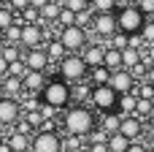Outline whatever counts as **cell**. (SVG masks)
I'll return each instance as SVG.
<instances>
[{
  "label": "cell",
  "instance_id": "1",
  "mask_svg": "<svg viewBox=\"0 0 154 152\" xmlns=\"http://www.w3.org/2000/svg\"><path fill=\"white\" fill-rule=\"evenodd\" d=\"M62 122H65V131H68V136H76V139H87L92 131H95V114L87 109V106H73V109H68L65 112V117H62Z\"/></svg>",
  "mask_w": 154,
  "mask_h": 152
},
{
  "label": "cell",
  "instance_id": "2",
  "mask_svg": "<svg viewBox=\"0 0 154 152\" xmlns=\"http://www.w3.org/2000/svg\"><path fill=\"white\" fill-rule=\"evenodd\" d=\"M41 103L51 106V109H65L70 103V84L62 82V79H54V82H46L43 92H41Z\"/></svg>",
  "mask_w": 154,
  "mask_h": 152
},
{
  "label": "cell",
  "instance_id": "3",
  "mask_svg": "<svg viewBox=\"0 0 154 152\" xmlns=\"http://www.w3.org/2000/svg\"><path fill=\"white\" fill-rule=\"evenodd\" d=\"M116 24H119V33H127V35H138L146 24V16L141 14L138 5H125L119 8L116 14Z\"/></svg>",
  "mask_w": 154,
  "mask_h": 152
},
{
  "label": "cell",
  "instance_id": "4",
  "mask_svg": "<svg viewBox=\"0 0 154 152\" xmlns=\"http://www.w3.org/2000/svg\"><path fill=\"white\" fill-rule=\"evenodd\" d=\"M60 73H62V82L79 84V82L87 79L89 68H87V63L81 60V54H65V57L60 60Z\"/></svg>",
  "mask_w": 154,
  "mask_h": 152
},
{
  "label": "cell",
  "instance_id": "5",
  "mask_svg": "<svg viewBox=\"0 0 154 152\" xmlns=\"http://www.w3.org/2000/svg\"><path fill=\"white\" fill-rule=\"evenodd\" d=\"M30 152H62V139L57 131H38L32 136Z\"/></svg>",
  "mask_w": 154,
  "mask_h": 152
},
{
  "label": "cell",
  "instance_id": "6",
  "mask_svg": "<svg viewBox=\"0 0 154 152\" xmlns=\"http://www.w3.org/2000/svg\"><path fill=\"white\" fill-rule=\"evenodd\" d=\"M57 41L65 46V52H70V54H76L79 49H84V44H87V30H81V27H62L60 30V35H57Z\"/></svg>",
  "mask_w": 154,
  "mask_h": 152
},
{
  "label": "cell",
  "instance_id": "7",
  "mask_svg": "<svg viewBox=\"0 0 154 152\" xmlns=\"http://www.w3.org/2000/svg\"><path fill=\"white\" fill-rule=\"evenodd\" d=\"M89 101H92V106H95V109H100L103 114H108V112H114V109H116L119 95H116V92H114L108 84H103V87H92Z\"/></svg>",
  "mask_w": 154,
  "mask_h": 152
},
{
  "label": "cell",
  "instance_id": "8",
  "mask_svg": "<svg viewBox=\"0 0 154 152\" xmlns=\"http://www.w3.org/2000/svg\"><path fill=\"white\" fill-rule=\"evenodd\" d=\"M116 30H119L116 14H95V19H92V33H97V35H103V38H111Z\"/></svg>",
  "mask_w": 154,
  "mask_h": 152
},
{
  "label": "cell",
  "instance_id": "9",
  "mask_svg": "<svg viewBox=\"0 0 154 152\" xmlns=\"http://www.w3.org/2000/svg\"><path fill=\"white\" fill-rule=\"evenodd\" d=\"M108 87L116 92V95H125V92H133L135 90V79H133V73L130 71H114L111 73V79H108Z\"/></svg>",
  "mask_w": 154,
  "mask_h": 152
},
{
  "label": "cell",
  "instance_id": "10",
  "mask_svg": "<svg viewBox=\"0 0 154 152\" xmlns=\"http://www.w3.org/2000/svg\"><path fill=\"white\" fill-rule=\"evenodd\" d=\"M19 120H22V106H19V101L0 98V125H16Z\"/></svg>",
  "mask_w": 154,
  "mask_h": 152
},
{
  "label": "cell",
  "instance_id": "11",
  "mask_svg": "<svg viewBox=\"0 0 154 152\" xmlns=\"http://www.w3.org/2000/svg\"><path fill=\"white\" fill-rule=\"evenodd\" d=\"M119 133H122L127 141H141V133H143V122H141L135 114H127V117H122Z\"/></svg>",
  "mask_w": 154,
  "mask_h": 152
},
{
  "label": "cell",
  "instance_id": "12",
  "mask_svg": "<svg viewBox=\"0 0 154 152\" xmlns=\"http://www.w3.org/2000/svg\"><path fill=\"white\" fill-rule=\"evenodd\" d=\"M41 41H43V27H41V24H22V38H19L22 46L38 49Z\"/></svg>",
  "mask_w": 154,
  "mask_h": 152
},
{
  "label": "cell",
  "instance_id": "13",
  "mask_svg": "<svg viewBox=\"0 0 154 152\" xmlns=\"http://www.w3.org/2000/svg\"><path fill=\"white\" fill-rule=\"evenodd\" d=\"M24 65H27V71H46V65H49V57H46V52L38 46V49H27L24 52V60H22Z\"/></svg>",
  "mask_w": 154,
  "mask_h": 152
},
{
  "label": "cell",
  "instance_id": "14",
  "mask_svg": "<svg viewBox=\"0 0 154 152\" xmlns=\"http://www.w3.org/2000/svg\"><path fill=\"white\" fill-rule=\"evenodd\" d=\"M22 87H24V92H30V95H41L43 87H46V73H41V71H27V76L22 79Z\"/></svg>",
  "mask_w": 154,
  "mask_h": 152
},
{
  "label": "cell",
  "instance_id": "15",
  "mask_svg": "<svg viewBox=\"0 0 154 152\" xmlns=\"http://www.w3.org/2000/svg\"><path fill=\"white\" fill-rule=\"evenodd\" d=\"M0 84H3V98L22 101V92H24L22 79H16V76H5V79H0Z\"/></svg>",
  "mask_w": 154,
  "mask_h": 152
},
{
  "label": "cell",
  "instance_id": "16",
  "mask_svg": "<svg viewBox=\"0 0 154 152\" xmlns=\"http://www.w3.org/2000/svg\"><path fill=\"white\" fill-rule=\"evenodd\" d=\"M103 54H106V46H87L84 49V54H81V60L87 63V68H100L103 65Z\"/></svg>",
  "mask_w": 154,
  "mask_h": 152
},
{
  "label": "cell",
  "instance_id": "17",
  "mask_svg": "<svg viewBox=\"0 0 154 152\" xmlns=\"http://www.w3.org/2000/svg\"><path fill=\"white\" fill-rule=\"evenodd\" d=\"M135 106H138V95H135V90H133V92H125V95H119V103H116V109H119V114H122V117H127V114H135Z\"/></svg>",
  "mask_w": 154,
  "mask_h": 152
},
{
  "label": "cell",
  "instance_id": "18",
  "mask_svg": "<svg viewBox=\"0 0 154 152\" xmlns=\"http://www.w3.org/2000/svg\"><path fill=\"white\" fill-rule=\"evenodd\" d=\"M119 125H122V114H116V112H108L100 117V131H106L108 136L119 133Z\"/></svg>",
  "mask_w": 154,
  "mask_h": 152
},
{
  "label": "cell",
  "instance_id": "19",
  "mask_svg": "<svg viewBox=\"0 0 154 152\" xmlns=\"http://www.w3.org/2000/svg\"><path fill=\"white\" fill-rule=\"evenodd\" d=\"M103 65H106L111 73H114V71H122V52H119V49H111V46H106Z\"/></svg>",
  "mask_w": 154,
  "mask_h": 152
},
{
  "label": "cell",
  "instance_id": "20",
  "mask_svg": "<svg viewBox=\"0 0 154 152\" xmlns=\"http://www.w3.org/2000/svg\"><path fill=\"white\" fill-rule=\"evenodd\" d=\"M5 141H8L11 152H30V144H32V139H30V136H22V133H14V136H8Z\"/></svg>",
  "mask_w": 154,
  "mask_h": 152
},
{
  "label": "cell",
  "instance_id": "21",
  "mask_svg": "<svg viewBox=\"0 0 154 152\" xmlns=\"http://www.w3.org/2000/svg\"><path fill=\"white\" fill-rule=\"evenodd\" d=\"M19 38H22V19H19V14H16V22L3 33V41L11 44V46H19Z\"/></svg>",
  "mask_w": 154,
  "mask_h": 152
},
{
  "label": "cell",
  "instance_id": "22",
  "mask_svg": "<svg viewBox=\"0 0 154 152\" xmlns=\"http://www.w3.org/2000/svg\"><path fill=\"white\" fill-rule=\"evenodd\" d=\"M138 63H141V52H138V49H133V46L122 49V68H125V71H133Z\"/></svg>",
  "mask_w": 154,
  "mask_h": 152
},
{
  "label": "cell",
  "instance_id": "23",
  "mask_svg": "<svg viewBox=\"0 0 154 152\" xmlns=\"http://www.w3.org/2000/svg\"><path fill=\"white\" fill-rule=\"evenodd\" d=\"M87 76L92 79V87H103V84H108V79H111V71H108L106 65H100V68H89Z\"/></svg>",
  "mask_w": 154,
  "mask_h": 152
},
{
  "label": "cell",
  "instance_id": "24",
  "mask_svg": "<svg viewBox=\"0 0 154 152\" xmlns=\"http://www.w3.org/2000/svg\"><path fill=\"white\" fill-rule=\"evenodd\" d=\"M130 144H133V141H127L122 133L108 136V152H127V150H130Z\"/></svg>",
  "mask_w": 154,
  "mask_h": 152
},
{
  "label": "cell",
  "instance_id": "25",
  "mask_svg": "<svg viewBox=\"0 0 154 152\" xmlns=\"http://www.w3.org/2000/svg\"><path fill=\"white\" fill-rule=\"evenodd\" d=\"M60 11H62V5L46 3V5L41 8V22H57V19H60Z\"/></svg>",
  "mask_w": 154,
  "mask_h": 152
},
{
  "label": "cell",
  "instance_id": "26",
  "mask_svg": "<svg viewBox=\"0 0 154 152\" xmlns=\"http://www.w3.org/2000/svg\"><path fill=\"white\" fill-rule=\"evenodd\" d=\"M43 52H46V57H49V60H62V57H65V46H62L57 38H54V41H49V44L43 46Z\"/></svg>",
  "mask_w": 154,
  "mask_h": 152
},
{
  "label": "cell",
  "instance_id": "27",
  "mask_svg": "<svg viewBox=\"0 0 154 152\" xmlns=\"http://www.w3.org/2000/svg\"><path fill=\"white\" fill-rule=\"evenodd\" d=\"M89 95H92V87H87V84H70V98H76V101H89Z\"/></svg>",
  "mask_w": 154,
  "mask_h": 152
},
{
  "label": "cell",
  "instance_id": "28",
  "mask_svg": "<svg viewBox=\"0 0 154 152\" xmlns=\"http://www.w3.org/2000/svg\"><path fill=\"white\" fill-rule=\"evenodd\" d=\"M14 22H16V14H14L8 5H3V8H0V33H5Z\"/></svg>",
  "mask_w": 154,
  "mask_h": 152
},
{
  "label": "cell",
  "instance_id": "29",
  "mask_svg": "<svg viewBox=\"0 0 154 152\" xmlns=\"http://www.w3.org/2000/svg\"><path fill=\"white\" fill-rule=\"evenodd\" d=\"M89 8H92V11H97V14H114L116 0H92V3H89Z\"/></svg>",
  "mask_w": 154,
  "mask_h": 152
},
{
  "label": "cell",
  "instance_id": "30",
  "mask_svg": "<svg viewBox=\"0 0 154 152\" xmlns=\"http://www.w3.org/2000/svg\"><path fill=\"white\" fill-rule=\"evenodd\" d=\"M108 46H111V49H119V52H122V49H127V46H130V35H127V33H119V30H116V33L111 35V44H108Z\"/></svg>",
  "mask_w": 154,
  "mask_h": 152
},
{
  "label": "cell",
  "instance_id": "31",
  "mask_svg": "<svg viewBox=\"0 0 154 152\" xmlns=\"http://www.w3.org/2000/svg\"><path fill=\"white\" fill-rule=\"evenodd\" d=\"M19 19H22V24H41V11H35V8H24V11L19 14Z\"/></svg>",
  "mask_w": 154,
  "mask_h": 152
},
{
  "label": "cell",
  "instance_id": "32",
  "mask_svg": "<svg viewBox=\"0 0 154 152\" xmlns=\"http://www.w3.org/2000/svg\"><path fill=\"white\" fill-rule=\"evenodd\" d=\"M0 57L11 65V63H19V46H11V44H5L3 46V52H0Z\"/></svg>",
  "mask_w": 154,
  "mask_h": 152
},
{
  "label": "cell",
  "instance_id": "33",
  "mask_svg": "<svg viewBox=\"0 0 154 152\" xmlns=\"http://www.w3.org/2000/svg\"><path fill=\"white\" fill-rule=\"evenodd\" d=\"M57 22H60V30H62V27H73V24H76V14H73V11H68V8H62Z\"/></svg>",
  "mask_w": 154,
  "mask_h": 152
},
{
  "label": "cell",
  "instance_id": "34",
  "mask_svg": "<svg viewBox=\"0 0 154 152\" xmlns=\"http://www.w3.org/2000/svg\"><path fill=\"white\" fill-rule=\"evenodd\" d=\"M8 76H16V79H24L27 76V65L19 60V63H11L8 65Z\"/></svg>",
  "mask_w": 154,
  "mask_h": 152
},
{
  "label": "cell",
  "instance_id": "35",
  "mask_svg": "<svg viewBox=\"0 0 154 152\" xmlns=\"http://www.w3.org/2000/svg\"><path fill=\"white\" fill-rule=\"evenodd\" d=\"M87 141H89V144H108V133L100 131V128H95V131L87 136Z\"/></svg>",
  "mask_w": 154,
  "mask_h": 152
},
{
  "label": "cell",
  "instance_id": "36",
  "mask_svg": "<svg viewBox=\"0 0 154 152\" xmlns=\"http://www.w3.org/2000/svg\"><path fill=\"white\" fill-rule=\"evenodd\" d=\"M62 8H68V11H73V14H81V11L89 8V3H84V0H65Z\"/></svg>",
  "mask_w": 154,
  "mask_h": 152
},
{
  "label": "cell",
  "instance_id": "37",
  "mask_svg": "<svg viewBox=\"0 0 154 152\" xmlns=\"http://www.w3.org/2000/svg\"><path fill=\"white\" fill-rule=\"evenodd\" d=\"M141 38H143V41H146L149 46L154 44V24L149 22V19H146V24H143V30H141Z\"/></svg>",
  "mask_w": 154,
  "mask_h": 152
},
{
  "label": "cell",
  "instance_id": "38",
  "mask_svg": "<svg viewBox=\"0 0 154 152\" xmlns=\"http://www.w3.org/2000/svg\"><path fill=\"white\" fill-rule=\"evenodd\" d=\"M130 73H133V79H143V82H146V73H149V65H146V63H138V65H135V68H133Z\"/></svg>",
  "mask_w": 154,
  "mask_h": 152
},
{
  "label": "cell",
  "instance_id": "39",
  "mask_svg": "<svg viewBox=\"0 0 154 152\" xmlns=\"http://www.w3.org/2000/svg\"><path fill=\"white\" fill-rule=\"evenodd\" d=\"M8 8L14 14H22L24 8H30V0H8Z\"/></svg>",
  "mask_w": 154,
  "mask_h": 152
},
{
  "label": "cell",
  "instance_id": "40",
  "mask_svg": "<svg viewBox=\"0 0 154 152\" xmlns=\"http://www.w3.org/2000/svg\"><path fill=\"white\" fill-rule=\"evenodd\" d=\"M16 133H22V136H30V133H32V128H30V122H27L24 117L16 122Z\"/></svg>",
  "mask_w": 154,
  "mask_h": 152
},
{
  "label": "cell",
  "instance_id": "41",
  "mask_svg": "<svg viewBox=\"0 0 154 152\" xmlns=\"http://www.w3.org/2000/svg\"><path fill=\"white\" fill-rule=\"evenodd\" d=\"M138 8H141L143 16L146 14H154V0H138Z\"/></svg>",
  "mask_w": 154,
  "mask_h": 152
},
{
  "label": "cell",
  "instance_id": "42",
  "mask_svg": "<svg viewBox=\"0 0 154 152\" xmlns=\"http://www.w3.org/2000/svg\"><path fill=\"white\" fill-rule=\"evenodd\" d=\"M87 152H108V144H89Z\"/></svg>",
  "mask_w": 154,
  "mask_h": 152
},
{
  "label": "cell",
  "instance_id": "43",
  "mask_svg": "<svg viewBox=\"0 0 154 152\" xmlns=\"http://www.w3.org/2000/svg\"><path fill=\"white\" fill-rule=\"evenodd\" d=\"M127 152H149V150H146V147H143L141 141H133V144H130V150H127Z\"/></svg>",
  "mask_w": 154,
  "mask_h": 152
},
{
  "label": "cell",
  "instance_id": "44",
  "mask_svg": "<svg viewBox=\"0 0 154 152\" xmlns=\"http://www.w3.org/2000/svg\"><path fill=\"white\" fill-rule=\"evenodd\" d=\"M5 76H8V63L0 57V79H5Z\"/></svg>",
  "mask_w": 154,
  "mask_h": 152
},
{
  "label": "cell",
  "instance_id": "45",
  "mask_svg": "<svg viewBox=\"0 0 154 152\" xmlns=\"http://www.w3.org/2000/svg\"><path fill=\"white\" fill-rule=\"evenodd\" d=\"M49 0H30V8H35V11H41L43 5H46Z\"/></svg>",
  "mask_w": 154,
  "mask_h": 152
},
{
  "label": "cell",
  "instance_id": "46",
  "mask_svg": "<svg viewBox=\"0 0 154 152\" xmlns=\"http://www.w3.org/2000/svg\"><path fill=\"white\" fill-rule=\"evenodd\" d=\"M146 82L154 87V65H149V73H146Z\"/></svg>",
  "mask_w": 154,
  "mask_h": 152
},
{
  "label": "cell",
  "instance_id": "47",
  "mask_svg": "<svg viewBox=\"0 0 154 152\" xmlns=\"http://www.w3.org/2000/svg\"><path fill=\"white\" fill-rule=\"evenodd\" d=\"M0 152H11V147H8V141H3V144H0Z\"/></svg>",
  "mask_w": 154,
  "mask_h": 152
},
{
  "label": "cell",
  "instance_id": "48",
  "mask_svg": "<svg viewBox=\"0 0 154 152\" xmlns=\"http://www.w3.org/2000/svg\"><path fill=\"white\" fill-rule=\"evenodd\" d=\"M149 131H152V133H154V114H152V117H149Z\"/></svg>",
  "mask_w": 154,
  "mask_h": 152
},
{
  "label": "cell",
  "instance_id": "49",
  "mask_svg": "<svg viewBox=\"0 0 154 152\" xmlns=\"http://www.w3.org/2000/svg\"><path fill=\"white\" fill-rule=\"evenodd\" d=\"M3 46H5V41H3V33H0V52H3Z\"/></svg>",
  "mask_w": 154,
  "mask_h": 152
},
{
  "label": "cell",
  "instance_id": "50",
  "mask_svg": "<svg viewBox=\"0 0 154 152\" xmlns=\"http://www.w3.org/2000/svg\"><path fill=\"white\" fill-rule=\"evenodd\" d=\"M49 3H57V5H62V3H65V0H49Z\"/></svg>",
  "mask_w": 154,
  "mask_h": 152
},
{
  "label": "cell",
  "instance_id": "51",
  "mask_svg": "<svg viewBox=\"0 0 154 152\" xmlns=\"http://www.w3.org/2000/svg\"><path fill=\"white\" fill-rule=\"evenodd\" d=\"M149 22H152V24H154V14H149Z\"/></svg>",
  "mask_w": 154,
  "mask_h": 152
},
{
  "label": "cell",
  "instance_id": "52",
  "mask_svg": "<svg viewBox=\"0 0 154 152\" xmlns=\"http://www.w3.org/2000/svg\"><path fill=\"white\" fill-rule=\"evenodd\" d=\"M3 141H5V139H3V133H0V144H3Z\"/></svg>",
  "mask_w": 154,
  "mask_h": 152
},
{
  "label": "cell",
  "instance_id": "53",
  "mask_svg": "<svg viewBox=\"0 0 154 152\" xmlns=\"http://www.w3.org/2000/svg\"><path fill=\"white\" fill-rule=\"evenodd\" d=\"M0 98H3V84H0Z\"/></svg>",
  "mask_w": 154,
  "mask_h": 152
},
{
  "label": "cell",
  "instance_id": "54",
  "mask_svg": "<svg viewBox=\"0 0 154 152\" xmlns=\"http://www.w3.org/2000/svg\"><path fill=\"white\" fill-rule=\"evenodd\" d=\"M84 3H92V0H84Z\"/></svg>",
  "mask_w": 154,
  "mask_h": 152
},
{
  "label": "cell",
  "instance_id": "55",
  "mask_svg": "<svg viewBox=\"0 0 154 152\" xmlns=\"http://www.w3.org/2000/svg\"><path fill=\"white\" fill-rule=\"evenodd\" d=\"M152 103H154V95H152Z\"/></svg>",
  "mask_w": 154,
  "mask_h": 152
},
{
  "label": "cell",
  "instance_id": "56",
  "mask_svg": "<svg viewBox=\"0 0 154 152\" xmlns=\"http://www.w3.org/2000/svg\"><path fill=\"white\" fill-rule=\"evenodd\" d=\"M149 152H154V147H152V150H149Z\"/></svg>",
  "mask_w": 154,
  "mask_h": 152
}]
</instances>
